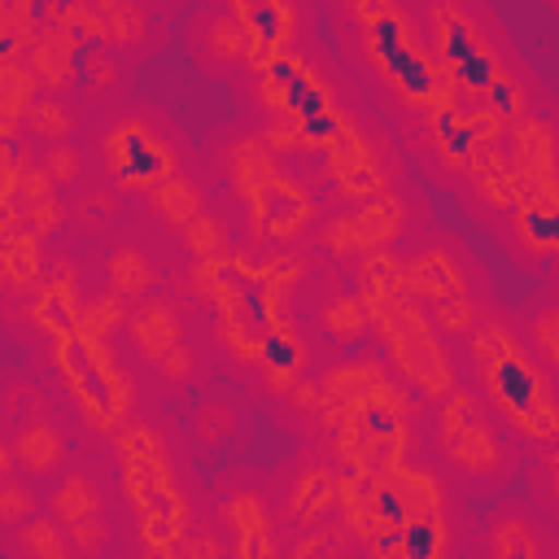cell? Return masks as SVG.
<instances>
[{"mask_svg": "<svg viewBox=\"0 0 559 559\" xmlns=\"http://www.w3.org/2000/svg\"><path fill=\"white\" fill-rule=\"evenodd\" d=\"M428 319H432V328H437L441 336H463V332H476V328H480V310H476V301H472L467 293L428 306Z\"/></svg>", "mask_w": 559, "mask_h": 559, "instance_id": "30", "label": "cell"}, {"mask_svg": "<svg viewBox=\"0 0 559 559\" xmlns=\"http://www.w3.org/2000/svg\"><path fill=\"white\" fill-rule=\"evenodd\" d=\"M26 515H35V498L17 485V476H13V472H4V489H0V520L13 528V524H22Z\"/></svg>", "mask_w": 559, "mask_h": 559, "instance_id": "32", "label": "cell"}, {"mask_svg": "<svg viewBox=\"0 0 559 559\" xmlns=\"http://www.w3.org/2000/svg\"><path fill=\"white\" fill-rule=\"evenodd\" d=\"M105 157L114 170V188H122V192H153L162 179L175 175V153L157 140L153 127H144L135 118L114 127V135L105 140Z\"/></svg>", "mask_w": 559, "mask_h": 559, "instance_id": "6", "label": "cell"}, {"mask_svg": "<svg viewBox=\"0 0 559 559\" xmlns=\"http://www.w3.org/2000/svg\"><path fill=\"white\" fill-rule=\"evenodd\" d=\"M533 341H537V349L546 354V362L559 367V306H555V310H542V314L533 319Z\"/></svg>", "mask_w": 559, "mask_h": 559, "instance_id": "35", "label": "cell"}, {"mask_svg": "<svg viewBox=\"0 0 559 559\" xmlns=\"http://www.w3.org/2000/svg\"><path fill=\"white\" fill-rule=\"evenodd\" d=\"M61 223H66V210H61L52 197H48V201H35V205L26 210V227L39 231V236H48V231L61 227Z\"/></svg>", "mask_w": 559, "mask_h": 559, "instance_id": "37", "label": "cell"}, {"mask_svg": "<svg viewBox=\"0 0 559 559\" xmlns=\"http://www.w3.org/2000/svg\"><path fill=\"white\" fill-rule=\"evenodd\" d=\"M13 542L22 555H35V559H66L70 555V542L61 533V520H44V515H26L22 524H13Z\"/></svg>", "mask_w": 559, "mask_h": 559, "instance_id": "24", "label": "cell"}, {"mask_svg": "<svg viewBox=\"0 0 559 559\" xmlns=\"http://www.w3.org/2000/svg\"><path fill=\"white\" fill-rule=\"evenodd\" d=\"M100 502H105V493H100V485H96L87 472H66V476L48 489V511H52L61 524H74V520H83V515H96Z\"/></svg>", "mask_w": 559, "mask_h": 559, "instance_id": "21", "label": "cell"}, {"mask_svg": "<svg viewBox=\"0 0 559 559\" xmlns=\"http://www.w3.org/2000/svg\"><path fill=\"white\" fill-rule=\"evenodd\" d=\"M306 358H310V349H306V341H301L297 323H293V319L271 323V332L262 336V358H258V362L266 367V380H271V389H275V393H288V389L297 384V376H301Z\"/></svg>", "mask_w": 559, "mask_h": 559, "instance_id": "13", "label": "cell"}, {"mask_svg": "<svg viewBox=\"0 0 559 559\" xmlns=\"http://www.w3.org/2000/svg\"><path fill=\"white\" fill-rule=\"evenodd\" d=\"M66 528H70V542H74L83 555H100L105 542H109V524L100 520V511H96V515H83V520H74V524H66Z\"/></svg>", "mask_w": 559, "mask_h": 559, "instance_id": "33", "label": "cell"}, {"mask_svg": "<svg viewBox=\"0 0 559 559\" xmlns=\"http://www.w3.org/2000/svg\"><path fill=\"white\" fill-rule=\"evenodd\" d=\"M118 328H127L122 293L96 297V301H87V306H83V314H79V332H92V336H105V341H109V332H118Z\"/></svg>", "mask_w": 559, "mask_h": 559, "instance_id": "31", "label": "cell"}, {"mask_svg": "<svg viewBox=\"0 0 559 559\" xmlns=\"http://www.w3.org/2000/svg\"><path fill=\"white\" fill-rule=\"evenodd\" d=\"M105 275H109V284H114V293H122V297H140V293H148L153 280H157L153 262H148L135 245H118V249L105 258Z\"/></svg>", "mask_w": 559, "mask_h": 559, "instance_id": "22", "label": "cell"}, {"mask_svg": "<svg viewBox=\"0 0 559 559\" xmlns=\"http://www.w3.org/2000/svg\"><path fill=\"white\" fill-rule=\"evenodd\" d=\"M118 463H122V480H127V498L135 507V520H140V533H144V546L148 550H179L183 542V528H188V507H183V493L170 476V463H166V445L153 428L144 424H131L122 428L118 437Z\"/></svg>", "mask_w": 559, "mask_h": 559, "instance_id": "2", "label": "cell"}, {"mask_svg": "<svg viewBox=\"0 0 559 559\" xmlns=\"http://www.w3.org/2000/svg\"><path fill=\"white\" fill-rule=\"evenodd\" d=\"M245 205H249V218H253V236L258 240H271V245L297 240L310 227V218H314L310 192L293 175H284V170L275 179H266Z\"/></svg>", "mask_w": 559, "mask_h": 559, "instance_id": "8", "label": "cell"}, {"mask_svg": "<svg viewBox=\"0 0 559 559\" xmlns=\"http://www.w3.org/2000/svg\"><path fill=\"white\" fill-rule=\"evenodd\" d=\"M9 450H13V463L31 480H44V476L61 472V463H66V437L48 415H35V419L17 424V432L9 437Z\"/></svg>", "mask_w": 559, "mask_h": 559, "instance_id": "12", "label": "cell"}, {"mask_svg": "<svg viewBox=\"0 0 559 559\" xmlns=\"http://www.w3.org/2000/svg\"><path fill=\"white\" fill-rule=\"evenodd\" d=\"M437 445H441L445 463L472 485H498L507 476V467H511V450L502 445V437L489 424L485 406L467 389H454V393L441 397Z\"/></svg>", "mask_w": 559, "mask_h": 559, "instance_id": "3", "label": "cell"}, {"mask_svg": "<svg viewBox=\"0 0 559 559\" xmlns=\"http://www.w3.org/2000/svg\"><path fill=\"white\" fill-rule=\"evenodd\" d=\"M44 170L57 179V183H74L79 175H83V162H79V153L61 140V144H52L48 148V157H44Z\"/></svg>", "mask_w": 559, "mask_h": 559, "instance_id": "34", "label": "cell"}, {"mask_svg": "<svg viewBox=\"0 0 559 559\" xmlns=\"http://www.w3.org/2000/svg\"><path fill=\"white\" fill-rule=\"evenodd\" d=\"M57 367L74 389L79 411L96 428H114L131 406V376L114 362L109 341L92 332H70L57 341Z\"/></svg>", "mask_w": 559, "mask_h": 559, "instance_id": "4", "label": "cell"}, {"mask_svg": "<svg viewBox=\"0 0 559 559\" xmlns=\"http://www.w3.org/2000/svg\"><path fill=\"white\" fill-rule=\"evenodd\" d=\"M0 87H4V131H17V122L26 118V105L35 100V74L22 70L17 61H4Z\"/></svg>", "mask_w": 559, "mask_h": 559, "instance_id": "28", "label": "cell"}, {"mask_svg": "<svg viewBox=\"0 0 559 559\" xmlns=\"http://www.w3.org/2000/svg\"><path fill=\"white\" fill-rule=\"evenodd\" d=\"M223 520L227 528L236 533V550L240 555H271V533H266V511L258 502V493H236L227 507H223Z\"/></svg>", "mask_w": 559, "mask_h": 559, "instance_id": "20", "label": "cell"}, {"mask_svg": "<svg viewBox=\"0 0 559 559\" xmlns=\"http://www.w3.org/2000/svg\"><path fill=\"white\" fill-rule=\"evenodd\" d=\"M39 231H9L4 245H0V266H4V280L13 288H26L39 280Z\"/></svg>", "mask_w": 559, "mask_h": 559, "instance_id": "23", "label": "cell"}, {"mask_svg": "<svg viewBox=\"0 0 559 559\" xmlns=\"http://www.w3.org/2000/svg\"><path fill=\"white\" fill-rule=\"evenodd\" d=\"M197 44L218 61V66H236L240 57L249 61V35L240 26V17H227V13H201L197 26H192Z\"/></svg>", "mask_w": 559, "mask_h": 559, "instance_id": "18", "label": "cell"}, {"mask_svg": "<svg viewBox=\"0 0 559 559\" xmlns=\"http://www.w3.org/2000/svg\"><path fill=\"white\" fill-rule=\"evenodd\" d=\"M542 472H546V489H550V498L559 502V441L542 454Z\"/></svg>", "mask_w": 559, "mask_h": 559, "instance_id": "40", "label": "cell"}, {"mask_svg": "<svg viewBox=\"0 0 559 559\" xmlns=\"http://www.w3.org/2000/svg\"><path fill=\"white\" fill-rule=\"evenodd\" d=\"M114 205H118V201H114L109 192H96V197H87V201L74 210V218H79L87 231H100V227L114 218Z\"/></svg>", "mask_w": 559, "mask_h": 559, "instance_id": "36", "label": "cell"}, {"mask_svg": "<svg viewBox=\"0 0 559 559\" xmlns=\"http://www.w3.org/2000/svg\"><path fill=\"white\" fill-rule=\"evenodd\" d=\"M157 367H162V376H166V380L183 384V380L192 376V349H188V345L179 341V345H175V349H170V354H166V358H162Z\"/></svg>", "mask_w": 559, "mask_h": 559, "instance_id": "39", "label": "cell"}, {"mask_svg": "<svg viewBox=\"0 0 559 559\" xmlns=\"http://www.w3.org/2000/svg\"><path fill=\"white\" fill-rule=\"evenodd\" d=\"M406 293L415 301H424V306H437L445 297H463L467 293V280H463V266H459L454 249L432 245L419 258H411L406 262Z\"/></svg>", "mask_w": 559, "mask_h": 559, "instance_id": "10", "label": "cell"}, {"mask_svg": "<svg viewBox=\"0 0 559 559\" xmlns=\"http://www.w3.org/2000/svg\"><path fill=\"white\" fill-rule=\"evenodd\" d=\"M79 314H83V306H79V288H74V275L57 271V275L44 284V293L35 297V306H31V319H35L44 332H52V341H61V336L79 332Z\"/></svg>", "mask_w": 559, "mask_h": 559, "instance_id": "16", "label": "cell"}, {"mask_svg": "<svg viewBox=\"0 0 559 559\" xmlns=\"http://www.w3.org/2000/svg\"><path fill=\"white\" fill-rule=\"evenodd\" d=\"M26 127H31L39 140L61 144V140H70V131H74V114H70V105H66L61 96H35V100L26 105Z\"/></svg>", "mask_w": 559, "mask_h": 559, "instance_id": "27", "label": "cell"}, {"mask_svg": "<svg viewBox=\"0 0 559 559\" xmlns=\"http://www.w3.org/2000/svg\"><path fill=\"white\" fill-rule=\"evenodd\" d=\"M319 328H323V336H328L336 349H358V345L367 341L371 310H367L362 297L341 293V297H332V301L319 310Z\"/></svg>", "mask_w": 559, "mask_h": 559, "instance_id": "17", "label": "cell"}, {"mask_svg": "<svg viewBox=\"0 0 559 559\" xmlns=\"http://www.w3.org/2000/svg\"><path fill=\"white\" fill-rule=\"evenodd\" d=\"M17 192L26 197V205H35V201H48V197H52V175H48L44 166H39V170L31 166V170H22V179H17ZM13 205H17V201H13Z\"/></svg>", "mask_w": 559, "mask_h": 559, "instance_id": "38", "label": "cell"}, {"mask_svg": "<svg viewBox=\"0 0 559 559\" xmlns=\"http://www.w3.org/2000/svg\"><path fill=\"white\" fill-rule=\"evenodd\" d=\"M227 175H231L236 192L249 201L266 179L280 175V166H275V148L262 144V140H236V148L227 153Z\"/></svg>", "mask_w": 559, "mask_h": 559, "instance_id": "19", "label": "cell"}, {"mask_svg": "<svg viewBox=\"0 0 559 559\" xmlns=\"http://www.w3.org/2000/svg\"><path fill=\"white\" fill-rule=\"evenodd\" d=\"M432 39H437V52H441V70L450 79V87L459 92H476L485 96V87L493 79H502V61L489 44V35L476 26L472 13H463L454 0L437 4L432 9Z\"/></svg>", "mask_w": 559, "mask_h": 559, "instance_id": "5", "label": "cell"}, {"mask_svg": "<svg viewBox=\"0 0 559 559\" xmlns=\"http://www.w3.org/2000/svg\"><path fill=\"white\" fill-rule=\"evenodd\" d=\"M402 201L397 197H367L358 210L349 214H332L323 223V245L332 253H376V249H389L402 231Z\"/></svg>", "mask_w": 559, "mask_h": 559, "instance_id": "7", "label": "cell"}, {"mask_svg": "<svg viewBox=\"0 0 559 559\" xmlns=\"http://www.w3.org/2000/svg\"><path fill=\"white\" fill-rule=\"evenodd\" d=\"M26 57H31V74H35V83L61 92V87H70V83L79 79L83 48H79V39H74L61 22H52V26H39V35H35L31 48H26Z\"/></svg>", "mask_w": 559, "mask_h": 559, "instance_id": "9", "label": "cell"}, {"mask_svg": "<svg viewBox=\"0 0 559 559\" xmlns=\"http://www.w3.org/2000/svg\"><path fill=\"white\" fill-rule=\"evenodd\" d=\"M472 367L498 415L528 441H559V397L546 371L502 323H480L472 332Z\"/></svg>", "mask_w": 559, "mask_h": 559, "instance_id": "1", "label": "cell"}, {"mask_svg": "<svg viewBox=\"0 0 559 559\" xmlns=\"http://www.w3.org/2000/svg\"><path fill=\"white\" fill-rule=\"evenodd\" d=\"M559 542L546 537V524H537V515L520 502H502L489 520V550L502 559H528V555H550Z\"/></svg>", "mask_w": 559, "mask_h": 559, "instance_id": "11", "label": "cell"}, {"mask_svg": "<svg viewBox=\"0 0 559 559\" xmlns=\"http://www.w3.org/2000/svg\"><path fill=\"white\" fill-rule=\"evenodd\" d=\"M183 240L197 258H227L231 249V231L218 214H197L192 223H183Z\"/></svg>", "mask_w": 559, "mask_h": 559, "instance_id": "29", "label": "cell"}, {"mask_svg": "<svg viewBox=\"0 0 559 559\" xmlns=\"http://www.w3.org/2000/svg\"><path fill=\"white\" fill-rule=\"evenodd\" d=\"M127 336H131L140 358L162 362L179 345V314L166 301H144V306H135L127 314Z\"/></svg>", "mask_w": 559, "mask_h": 559, "instance_id": "14", "label": "cell"}, {"mask_svg": "<svg viewBox=\"0 0 559 559\" xmlns=\"http://www.w3.org/2000/svg\"><path fill=\"white\" fill-rule=\"evenodd\" d=\"M231 4H236V17H240V13H249L253 4H266V0H231Z\"/></svg>", "mask_w": 559, "mask_h": 559, "instance_id": "41", "label": "cell"}, {"mask_svg": "<svg viewBox=\"0 0 559 559\" xmlns=\"http://www.w3.org/2000/svg\"><path fill=\"white\" fill-rule=\"evenodd\" d=\"M336 507H341V476H336V472H328L323 463H314L310 472L297 476V485H293V493H288V515H293L297 524H306V528L328 524V515H332Z\"/></svg>", "mask_w": 559, "mask_h": 559, "instance_id": "15", "label": "cell"}, {"mask_svg": "<svg viewBox=\"0 0 559 559\" xmlns=\"http://www.w3.org/2000/svg\"><path fill=\"white\" fill-rule=\"evenodd\" d=\"M153 210L166 218V223H192L201 214V188L188 179V175H170L153 188Z\"/></svg>", "mask_w": 559, "mask_h": 559, "instance_id": "26", "label": "cell"}, {"mask_svg": "<svg viewBox=\"0 0 559 559\" xmlns=\"http://www.w3.org/2000/svg\"><path fill=\"white\" fill-rule=\"evenodd\" d=\"M515 231L528 249L559 253V205H542V201L515 205Z\"/></svg>", "mask_w": 559, "mask_h": 559, "instance_id": "25", "label": "cell"}]
</instances>
